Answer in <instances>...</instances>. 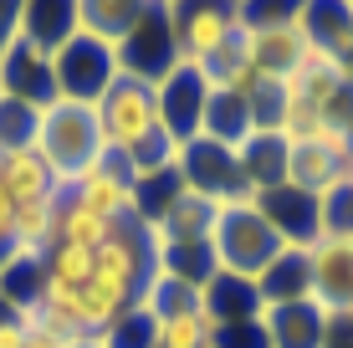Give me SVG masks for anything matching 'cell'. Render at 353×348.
Segmentation results:
<instances>
[{"label":"cell","instance_id":"1","mask_svg":"<svg viewBox=\"0 0 353 348\" xmlns=\"http://www.w3.org/2000/svg\"><path fill=\"white\" fill-rule=\"evenodd\" d=\"M36 154L46 159L57 190H72L97 159H103V123H97V108L92 103H62V98L52 108H41Z\"/></svg>","mask_w":353,"mask_h":348},{"label":"cell","instance_id":"2","mask_svg":"<svg viewBox=\"0 0 353 348\" xmlns=\"http://www.w3.org/2000/svg\"><path fill=\"white\" fill-rule=\"evenodd\" d=\"M276 251H282V241H276V231L266 225V215L251 205V200H225V205L215 210L210 256H215V267H221V272L256 282L261 272L272 267Z\"/></svg>","mask_w":353,"mask_h":348},{"label":"cell","instance_id":"3","mask_svg":"<svg viewBox=\"0 0 353 348\" xmlns=\"http://www.w3.org/2000/svg\"><path fill=\"white\" fill-rule=\"evenodd\" d=\"M118 52V72L139 82H159L179 67V46H174V21H169V0H143L139 21L123 41L113 46Z\"/></svg>","mask_w":353,"mask_h":348},{"label":"cell","instance_id":"4","mask_svg":"<svg viewBox=\"0 0 353 348\" xmlns=\"http://www.w3.org/2000/svg\"><path fill=\"white\" fill-rule=\"evenodd\" d=\"M113 77H118V52L88 31H77L52 52V82L62 103H97L113 88Z\"/></svg>","mask_w":353,"mask_h":348},{"label":"cell","instance_id":"5","mask_svg":"<svg viewBox=\"0 0 353 348\" xmlns=\"http://www.w3.org/2000/svg\"><path fill=\"white\" fill-rule=\"evenodd\" d=\"M169 21H174L179 62L185 67H205L221 46L236 41L241 6H230V0H169Z\"/></svg>","mask_w":353,"mask_h":348},{"label":"cell","instance_id":"6","mask_svg":"<svg viewBox=\"0 0 353 348\" xmlns=\"http://www.w3.org/2000/svg\"><path fill=\"white\" fill-rule=\"evenodd\" d=\"M92 108H97V123H103V149H133L139 139H149L159 128V88L123 77V72Z\"/></svg>","mask_w":353,"mask_h":348},{"label":"cell","instance_id":"7","mask_svg":"<svg viewBox=\"0 0 353 348\" xmlns=\"http://www.w3.org/2000/svg\"><path fill=\"white\" fill-rule=\"evenodd\" d=\"M174 174H179V185H185L190 195H205V200H215V205H225V200H251L246 179H241V164H236V149H225V143H215L205 134L179 143Z\"/></svg>","mask_w":353,"mask_h":348},{"label":"cell","instance_id":"8","mask_svg":"<svg viewBox=\"0 0 353 348\" xmlns=\"http://www.w3.org/2000/svg\"><path fill=\"white\" fill-rule=\"evenodd\" d=\"M251 205L266 215V225L276 231V241H282V246H318L323 241V200L307 195V190L276 185V190L251 195Z\"/></svg>","mask_w":353,"mask_h":348},{"label":"cell","instance_id":"9","mask_svg":"<svg viewBox=\"0 0 353 348\" xmlns=\"http://www.w3.org/2000/svg\"><path fill=\"white\" fill-rule=\"evenodd\" d=\"M205 103H210V82H205V72L179 62V67L159 82V128H164L174 143L200 139V128H205Z\"/></svg>","mask_w":353,"mask_h":348},{"label":"cell","instance_id":"10","mask_svg":"<svg viewBox=\"0 0 353 348\" xmlns=\"http://www.w3.org/2000/svg\"><path fill=\"white\" fill-rule=\"evenodd\" d=\"M0 88H6V98H16V103L52 108V103H57L52 57H46L41 46H31L26 36H16V41L0 52Z\"/></svg>","mask_w":353,"mask_h":348},{"label":"cell","instance_id":"11","mask_svg":"<svg viewBox=\"0 0 353 348\" xmlns=\"http://www.w3.org/2000/svg\"><path fill=\"white\" fill-rule=\"evenodd\" d=\"M261 313L266 307H287V303H312V256L307 246H282L272 256V267L256 277Z\"/></svg>","mask_w":353,"mask_h":348},{"label":"cell","instance_id":"12","mask_svg":"<svg viewBox=\"0 0 353 348\" xmlns=\"http://www.w3.org/2000/svg\"><path fill=\"white\" fill-rule=\"evenodd\" d=\"M307 256H312V297L327 313H343L353 292V241L323 236L318 246H307Z\"/></svg>","mask_w":353,"mask_h":348},{"label":"cell","instance_id":"13","mask_svg":"<svg viewBox=\"0 0 353 348\" xmlns=\"http://www.w3.org/2000/svg\"><path fill=\"white\" fill-rule=\"evenodd\" d=\"M348 164L353 154L348 149H333V143H292V164H287V185L307 190V195H327L348 179Z\"/></svg>","mask_w":353,"mask_h":348},{"label":"cell","instance_id":"14","mask_svg":"<svg viewBox=\"0 0 353 348\" xmlns=\"http://www.w3.org/2000/svg\"><path fill=\"white\" fill-rule=\"evenodd\" d=\"M327 307L312 297V303H287V307H266L261 313V328L272 348H323L327 338Z\"/></svg>","mask_w":353,"mask_h":348},{"label":"cell","instance_id":"15","mask_svg":"<svg viewBox=\"0 0 353 348\" xmlns=\"http://www.w3.org/2000/svg\"><path fill=\"white\" fill-rule=\"evenodd\" d=\"M241 179H246V195H261V190L287 185V164H292V139L287 134H251L236 149Z\"/></svg>","mask_w":353,"mask_h":348},{"label":"cell","instance_id":"16","mask_svg":"<svg viewBox=\"0 0 353 348\" xmlns=\"http://www.w3.org/2000/svg\"><path fill=\"white\" fill-rule=\"evenodd\" d=\"M215 200L205 195H190L179 190V200L164 210V221L154 225V241L159 246H210V231H215Z\"/></svg>","mask_w":353,"mask_h":348},{"label":"cell","instance_id":"17","mask_svg":"<svg viewBox=\"0 0 353 348\" xmlns=\"http://www.w3.org/2000/svg\"><path fill=\"white\" fill-rule=\"evenodd\" d=\"M200 313L210 318V328H225V323H251V318H261L256 282L230 277V272H215V277L200 287Z\"/></svg>","mask_w":353,"mask_h":348},{"label":"cell","instance_id":"18","mask_svg":"<svg viewBox=\"0 0 353 348\" xmlns=\"http://www.w3.org/2000/svg\"><path fill=\"white\" fill-rule=\"evenodd\" d=\"M46 282H52V272H46V251H31V246L16 241L10 256H6V267H0V297L16 303L21 313H31V307H41Z\"/></svg>","mask_w":353,"mask_h":348},{"label":"cell","instance_id":"19","mask_svg":"<svg viewBox=\"0 0 353 348\" xmlns=\"http://www.w3.org/2000/svg\"><path fill=\"white\" fill-rule=\"evenodd\" d=\"M205 139L225 143V149H241L251 134H256V113H251V92H230V88H210V103H205Z\"/></svg>","mask_w":353,"mask_h":348},{"label":"cell","instance_id":"20","mask_svg":"<svg viewBox=\"0 0 353 348\" xmlns=\"http://www.w3.org/2000/svg\"><path fill=\"white\" fill-rule=\"evenodd\" d=\"M21 36L52 57L77 36V0H21Z\"/></svg>","mask_w":353,"mask_h":348},{"label":"cell","instance_id":"21","mask_svg":"<svg viewBox=\"0 0 353 348\" xmlns=\"http://www.w3.org/2000/svg\"><path fill=\"white\" fill-rule=\"evenodd\" d=\"M0 185H6V195H10V200H16V210L57 195V179H52V170H46V159H41L36 149L0 154Z\"/></svg>","mask_w":353,"mask_h":348},{"label":"cell","instance_id":"22","mask_svg":"<svg viewBox=\"0 0 353 348\" xmlns=\"http://www.w3.org/2000/svg\"><path fill=\"white\" fill-rule=\"evenodd\" d=\"M113 236V221L92 215L88 205L72 200V190H57V246H77V251H103Z\"/></svg>","mask_w":353,"mask_h":348},{"label":"cell","instance_id":"23","mask_svg":"<svg viewBox=\"0 0 353 348\" xmlns=\"http://www.w3.org/2000/svg\"><path fill=\"white\" fill-rule=\"evenodd\" d=\"M139 10H143V0H77V31H88V36H97V41L118 46L133 31Z\"/></svg>","mask_w":353,"mask_h":348},{"label":"cell","instance_id":"24","mask_svg":"<svg viewBox=\"0 0 353 348\" xmlns=\"http://www.w3.org/2000/svg\"><path fill=\"white\" fill-rule=\"evenodd\" d=\"M72 200L88 205L92 215H103V221H118V215H128V205H133V190H123L118 179H108L103 170H88L72 185Z\"/></svg>","mask_w":353,"mask_h":348},{"label":"cell","instance_id":"25","mask_svg":"<svg viewBox=\"0 0 353 348\" xmlns=\"http://www.w3.org/2000/svg\"><path fill=\"white\" fill-rule=\"evenodd\" d=\"M154 333H159V318H154L143 303H133L97 333V343L103 348H154Z\"/></svg>","mask_w":353,"mask_h":348},{"label":"cell","instance_id":"26","mask_svg":"<svg viewBox=\"0 0 353 348\" xmlns=\"http://www.w3.org/2000/svg\"><path fill=\"white\" fill-rule=\"evenodd\" d=\"M36 128H41V108L0 98V154H21L36 149Z\"/></svg>","mask_w":353,"mask_h":348},{"label":"cell","instance_id":"27","mask_svg":"<svg viewBox=\"0 0 353 348\" xmlns=\"http://www.w3.org/2000/svg\"><path fill=\"white\" fill-rule=\"evenodd\" d=\"M16 241L31 246V251H52L57 246V195L16 210Z\"/></svg>","mask_w":353,"mask_h":348},{"label":"cell","instance_id":"28","mask_svg":"<svg viewBox=\"0 0 353 348\" xmlns=\"http://www.w3.org/2000/svg\"><path fill=\"white\" fill-rule=\"evenodd\" d=\"M133 170H139V179H149V174H174V164H179V143L164 134V128H154L149 139H139L133 143Z\"/></svg>","mask_w":353,"mask_h":348},{"label":"cell","instance_id":"29","mask_svg":"<svg viewBox=\"0 0 353 348\" xmlns=\"http://www.w3.org/2000/svg\"><path fill=\"white\" fill-rule=\"evenodd\" d=\"M92 267H97V251H77V246H52V251H46V272H52V282L72 287V292L92 282Z\"/></svg>","mask_w":353,"mask_h":348},{"label":"cell","instance_id":"30","mask_svg":"<svg viewBox=\"0 0 353 348\" xmlns=\"http://www.w3.org/2000/svg\"><path fill=\"white\" fill-rule=\"evenodd\" d=\"M323 236L353 241V185H348V179L323 195Z\"/></svg>","mask_w":353,"mask_h":348},{"label":"cell","instance_id":"31","mask_svg":"<svg viewBox=\"0 0 353 348\" xmlns=\"http://www.w3.org/2000/svg\"><path fill=\"white\" fill-rule=\"evenodd\" d=\"M210 348H272L261 318L251 323H225V328H210Z\"/></svg>","mask_w":353,"mask_h":348},{"label":"cell","instance_id":"32","mask_svg":"<svg viewBox=\"0 0 353 348\" xmlns=\"http://www.w3.org/2000/svg\"><path fill=\"white\" fill-rule=\"evenodd\" d=\"M26 333H31V313H21L16 303L0 297V348H26Z\"/></svg>","mask_w":353,"mask_h":348},{"label":"cell","instance_id":"33","mask_svg":"<svg viewBox=\"0 0 353 348\" xmlns=\"http://www.w3.org/2000/svg\"><path fill=\"white\" fill-rule=\"evenodd\" d=\"M21 36V0H0V52Z\"/></svg>","mask_w":353,"mask_h":348},{"label":"cell","instance_id":"34","mask_svg":"<svg viewBox=\"0 0 353 348\" xmlns=\"http://www.w3.org/2000/svg\"><path fill=\"white\" fill-rule=\"evenodd\" d=\"M323 348H353V318H348V313H333V318H327Z\"/></svg>","mask_w":353,"mask_h":348},{"label":"cell","instance_id":"35","mask_svg":"<svg viewBox=\"0 0 353 348\" xmlns=\"http://www.w3.org/2000/svg\"><path fill=\"white\" fill-rule=\"evenodd\" d=\"M26 348H67V338H62V333H52V328H46V323H36V318H31Z\"/></svg>","mask_w":353,"mask_h":348},{"label":"cell","instance_id":"36","mask_svg":"<svg viewBox=\"0 0 353 348\" xmlns=\"http://www.w3.org/2000/svg\"><path fill=\"white\" fill-rule=\"evenodd\" d=\"M67 348H103V343H97V333H92V338H77V343H67Z\"/></svg>","mask_w":353,"mask_h":348},{"label":"cell","instance_id":"37","mask_svg":"<svg viewBox=\"0 0 353 348\" xmlns=\"http://www.w3.org/2000/svg\"><path fill=\"white\" fill-rule=\"evenodd\" d=\"M343 313H348V318H353V292H348V307H343Z\"/></svg>","mask_w":353,"mask_h":348},{"label":"cell","instance_id":"38","mask_svg":"<svg viewBox=\"0 0 353 348\" xmlns=\"http://www.w3.org/2000/svg\"><path fill=\"white\" fill-rule=\"evenodd\" d=\"M0 98H6V88H0Z\"/></svg>","mask_w":353,"mask_h":348}]
</instances>
